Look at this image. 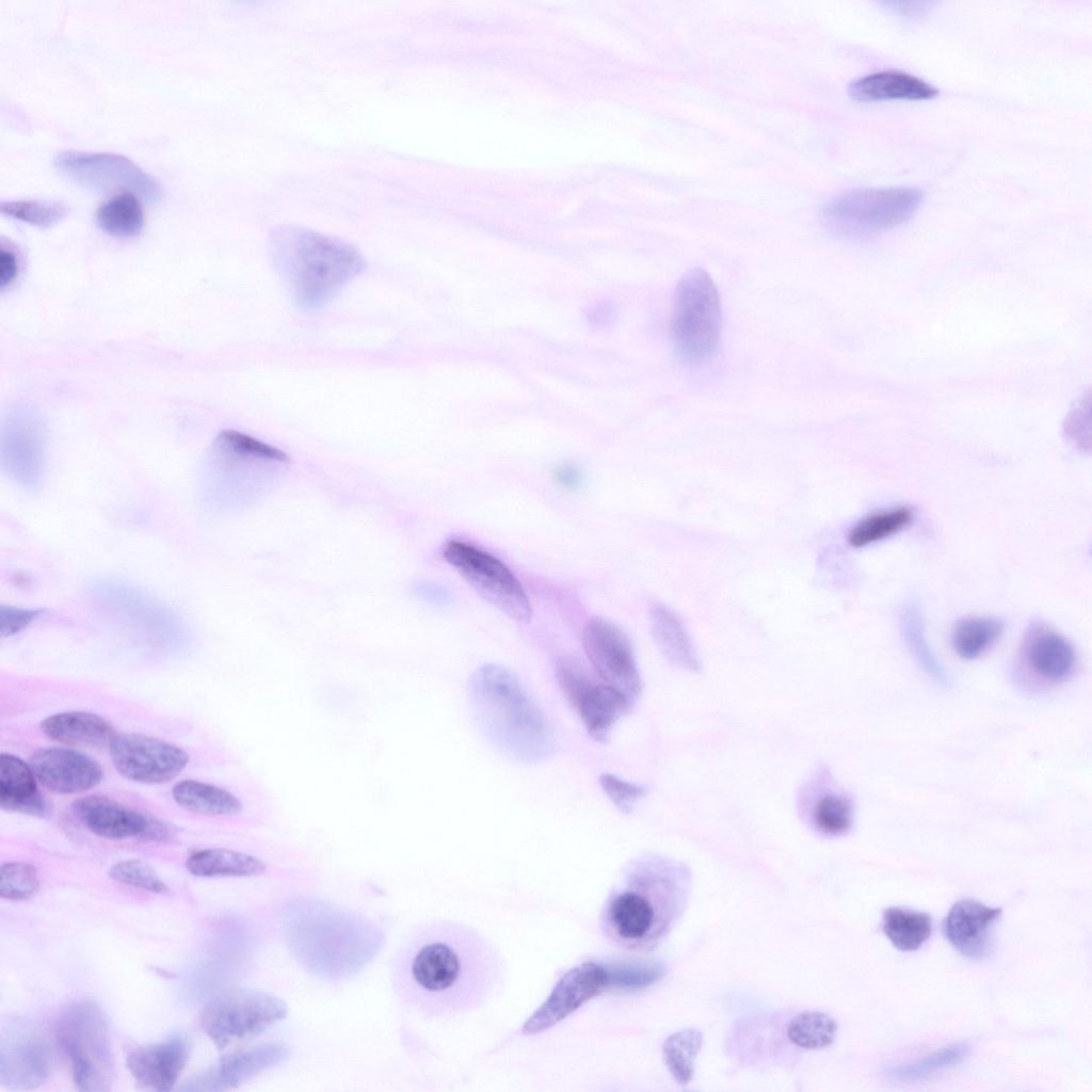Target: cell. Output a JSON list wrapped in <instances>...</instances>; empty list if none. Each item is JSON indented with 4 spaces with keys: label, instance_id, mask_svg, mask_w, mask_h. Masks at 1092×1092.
<instances>
[{
    "label": "cell",
    "instance_id": "1",
    "mask_svg": "<svg viewBox=\"0 0 1092 1092\" xmlns=\"http://www.w3.org/2000/svg\"><path fill=\"white\" fill-rule=\"evenodd\" d=\"M503 960L483 934L462 922L431 919L414 926L390 963L400 1003L424 1018L475 1011L499 990Z\"/></svg>",
    "mask_w": 1092,
    "mask_h": 1092
},
{
    "label": "cell",
    "instance_id": "2",
    "mask_svg": "<svg viewBox=\"0 0 1092 1092\" xmlns=\"http://www.w3.org/2000/svg\"><path fill=\"white\" fill-rule=\"evenodd\" d=\"M692 872L682 862L659 854L628 861L599 913L603 936L616 948L646 953L661 945L682 917L691 896Z\"/></svg>",
    "mask_w": 1092,
    "mask_h": 1092
},
{
    "label": "cell",
    "instance_id": "3",
    "mask_svg": "<svg viewBox=\"0 0 1092 1092\" xmlns=\"http://www.w3.org/2000/svg\"><path fill=\"white\" fill-rule=\"evenodd\" d=\"M285 943L310 974L342 982L358 974L379 951L383 935L372 920L334 903L294 900L283 912Z\"/></svg>",
    "mask_w": 1092,
    "mask_h": 1092
},
{
    "label": "cell",
    "instance_id": "4",
    "mask_svg": "<svg viewBox=\"0 0 1092 1092\" xmlns=\"http://www.w3.org/2000/svg\"><path fill=\"white\" fill-rule=\"evenodd\" d=\"M469 697L481 732L505 756L539 762L553 752L549 722L511 670L495 663L478 668Z\"/></svg>",
    "mask_w": 1092,
    "mask_h": 1092
},
{
    "label": "cell",
    "instance_id": "5",
    "mask_svg": "<svg viewBox=\"0 0 1092 1092\" xmlns=\"http://www.w3.org/2000/svg\"><path fill=\"white\" fill-rule=\"evenodd\" d=\"M274 267L302 310H316L333 301L366 269L353 245L312 229L285 225L270 237Z\"/></svg>",
    "mask_w": 1092,
    "mask_h": 1092
},
{
    "label": "cell",
    "instance_id": "6",
    "mask_svg": "<svg viewBox=\"0 0 1092 1092\" xmlns=\"http://www.w3.org/2000/svg\"><path fill=\"white\" fill-rule=\"evenodd\" d=\"M282 450L250 435L223 430L204 461L198 497L210 511L226 512L254 502L289 464Z\"/></svg>",
    "mask_w": 1092,
    "mask_h": 1092
},
{
    "label": "cell",
    "instance_id": "7",
    "mask_svg": "<svg viewBox=\"0 0 1092 1092\" xmlns=\"http://www.w3.org/2000/svg\"><path fill=\"white\" fill-rule=\"evenodd\" d=\"M55 1035L79 1090L111 1089L114 1058L108 1025L98 1006L91 1001L70 1003L58 1017Z\"/></svg>",
    "mask_w": 1092,
    "mask_h": 1092
},
{
    "label": "cell",
    "instance_id": "8",
    "mask_svg": "<svg viewBox=\"0 0 1092 1092\" xmlns=\"http://www.w3.org/2000/svg\"><path fill=\"white\" fill-rule=\"evenodd\" d=\"M672 337L678 356L700 364L714 353L721 331V305L710 275L696 268L685 273L673 299Z\"/></svg>",
    "mask_w": 1092,
    "mask_h": 1092
},
{
    "label": "cell",
    "instance_id": "9",
    "mask_svg": "<svg viewBox=\"0 0 1092 1092\" xmlns=\"http://www.w3.org/2000/svg\"><path fill=\"white\" fill-rule=\"evenodd\" d=\"M921 202L922 192L913 188L858 190L829 203L823 216L835 231L865 238L906 222Z\"/></svg>",
    "mask_w": 1092,
    "mask_h": 1092
},
{
    "label": "cell",
    "instance_id": "10",
    "mask_svg": "<svg viewBox=\"0 0 1092 1092\" xmlns=\"http://www.w3.org/2000/svg\"><path fill=\"white\" fill-rule=\"evenodd\" d=\"M445 560L491 605L516 622L528 623L531 604L521 583L496 557L462 541H449Z\"/></svg>",
    "mask_w": 1092,
    "mask_h": 1092
},
{
    "label": "cell",
    "instance_id": "11",
    "mask_svg": "<svg viewBox=\"0 0 1092 1092\" xmlns=\"http://www.w3.org/2000/svg\"><path fill=\"white\" fill-rule=\"evenodd\" d=\"M55 170L69 181L97 192H130L150 203L159 202V182L130 159L111 152L61 151Z\"/></svg>",
    "mask_w": 1092,
    "mask_h": 1092
},
{
    "label": "cell",
    "instance_id": "12",
    "mask_svg": "<svg viewBox=\"0 0 1092 1092\" xmlns=\"http://www.w3.org/2000/svg\"><path fill=\"white\" fill-rule=\"evenodd\" d=\"M279 1002L269 995L252 990H229L206 1003L200 1025L211 1041L225 1048L245 1041L272 1025L284 1014Z\"/></svg>",
    "mask_w": 1092,
    "mask_h": 1092
},
{
    "label": "cell",
    "instance_id": "13",
    "mask_svg": "<svg viewBox=\"0 0 1092 1092\" xmlns=\"http://www.w3.org/2000/svg\"><path fill=\"white\" fill-rule=\"evenodd\" d=\"M583 649L607 685L632 703L642 692V680L628 637L612 622L593 617L582 631Z\"/></svg>",
    "mask_w": 1092,
    "mask_h": 1092
},
{
    "label": "cell",
    "instance_id": "14",
    "mask_svg": "<svg viewBox=\"0 0 1092 1092\" xmlns=\"http://www.w3.org/2000/svg\"><path fill=\"white\" fill-rule=\"evenodd\" d=\"M109 751L121 775L143 784L168 782L189 762V755L179 746L141 734H116Z\"/></svg>",
    "mask_w": 1092,
    "mask_h": 1092
},
{
    "label": "cell",
    "instance_id": "15",
    "mask_svg": "<svg viewBox=\"0 0 1092 1092\" xmlns=\"http://www.w3.org/2000/svg\"><path fill=\"white\" fill-rule=\"evenodd\" d=\"M1 468L4 475L28 492L38 491L46 472V436L31 416L7 421L1 437Z\"/></svg>",
    "mask_w": 1092,
    "mask_h": 1092
},
{
    "label": "cell",
    "instance_id": "16",
    "mask_svg": "<svg viewBox=\"0 0 1092 1092\" xmlns=\"http://www.w3.org/2000/svg\"><path fill=\"white\" fill-rule=\"evenodd\" d=\"M91 597L108 617L130 626L167 631L180 627V617L168 606L129 583L97 581L91 588Z\"/></svg>",
    "mask_w": 1092,
    "mask_h": 1092
},
{
    "label": "cell",
    "instance_id": "17",
    "mask_svg": "<svg viewBox=\"0 0 1092 1092\" xmlns=\"http://www.w3.org/2000/svg\"><path fill=\"white\" fill-rule=\"evenodd\" d=\"M51 1057L45 1040L29 1026L4 1033L0 1047V1083L11 1090L35 1089L48 1079Z\"/></svg>",
    "mask_w": 1092,
    "mask_h": 1092
},
{
    "label": "cell",
    "instance_id": "18",
    "mask_svg": "<svg viewBox=\"0 0 1092 1092\" xmlns=\"http://www.w3.org/2000/svg\"><path fill=\"white\" fill-rule=\"evenodd\" d=\"M71 808L87 830L107 839H161L168 834L161 822L107 797L86 796L76 800Z\"/></svg>",
    "mask_w": 1092,
    "mask_h": 1092
},
{
    "label": "cell",
    "instance_id": "19",
    "mask_svg": "<svg viewBox=\"0 0 1092 1092\" xmlns=\"http://www.w3.org/2000/svg\"><path fill=\"white\" fill-rule=\"evenodd\" d=\"M30 766L37 781L55 793H78L97 786L103 776L99 764L90 756L66 748L36 751Z\"/></svg>",
    "mask_w": 1092,
    "mask_h": 1092
},
{
    "label": "cell",
    "instance_id": "20",
    "mask_svg": "<svg viewBox=\"0 0 1092 1092\" xmlns=\"http://www.w3.org/2000/svg\"><path fill=\"white\" fill-rule=\"evenodd\" d=\"M1000 914V908H990L973 899H961L950 908L943 922V931L962 956L981 960L990 952V932Z\"/></svg>",
    "mask_w": 1092,
    "mask_h": 1092
},
{
    "label": "cell",
    "instance_id": "21",
    "mask_svg": "<svg viewBox=\"0 0 1092 1092\" xmlns=\"http://www.w3.org/2000/svg\"><path fill=\"white\" fill-rule=\"evenodd\" d=\"M187 1061L188 1046L179 1037L139 1046L127 1055V1067L135 1082L156 1091L173 1089Z\"/></svg>",
    "mask_w": 1092,
    "mask_h": 1092
},
{
    "label": "cell",
    "instance_id": "22",
    "mask_svg": "<svg viewBox=\"0 0 1092 1092\" xmlns=\"http://www.w3.org/2000/svg\"><path fill=\"white\" fill-rule=\"evenodd\" d=\"M567 703L578 713L588 734L601 743L609 740L614 724L631 710L633 704L613 687L591 676Z\"/></svg>",
    "mask_w": 1092,
    "mask_h": 1092
},
{
    "label": "cell",
    "instance_id": "23",
    "mask_svg": "<svg viewBox=\"0 0 1092 1092\" xmlns=\"http://www.w3.org/2000/svg\"><path fill=\"white\" fill-rule=\"evenodd\" d=\"M36 776L19 757L2 753L0 756V806L4 810L46 817L50 805L38 791Z\"/></svg>",
    "mask_w": 1092,
    "mask_h": 1092
},
{
    "label": "cell",
    "instance_id": "24",
    "mask_svg": "<svg viewBox=\"0 0 1092 1092\" xmlns=\"http://www.w3.org/2000/svg\"><path fill=\"white\" fill-rule=\"evenodd\" d=\"M1024 655L1030 670L1050 682L1065 681L1075 670L1073 646L1064 637L1051 630L1033 631L1025 642Z\"/></svg>",
    "mask_w": 1092,
    "mask_h": 1092
},
{
    "label": "cell",
    "instance_id": "25",
    "mask_svg": "<svg viewBox=\"0 0 1092 1092\" xmlns=\"http://www.w3.org/2000/svg\"><path fill=\"white\" fill-rule=\"evenodd\" d=\"M851 98L858 101L890 99H931L940 91L918 77L900 70H883L853 81L848 89Z\"/></svg>",
    "mask_w": 1092,
    "mask_h": 1092
},
{
    "label": "cell",
    "instance_id": "26",
    "mask_svg": "<svg viewBox=\"0 0 1092 1092\" xmlns=\"http://www.w3.org/2000/svg\"><path fill=\"white\" fill-rule=\"evenodd\" d=\"M648 615L652 636L663 657L684 671L700 672V659L679 617L660 604H654Z\"/></svg>",
    "mask_w": 1092,
    "mask_h": 1092
},
{
    "label": "cell",
    "instance_id": "27",
    "mask_svg": "<svg viewBox=\"0 0 1092 1092\" xmlns=\"http://www.w3.org/2000/svg\"><path fill=\"white\" fill-rule=\"evenodd\" d=\"M41 728L52 740L79 746L109 745L116 735L107 720L86 711L52 714L43 720Z\"/></svg>",
    "mask_w": 1092,
    "mask_h": 1092
},
{
    "label": "cell",
    "instance_id": "28",
    "mask_svg": "<svg viewBox=\"0 0 1092 1092\" xmlns=\"http://www.w3.org/2000/svg\"><path fill=\"white\" fill-rule=\"evenodd\" d=\"M186 867L192 874L204 878L257 877L268 870V865L261 858L226 848L196 851L189 856Z\"/></svg>",
    "mask_w": 1092,
    "mask_h": 1092
},
{
    "label": "cell",
    "instance_id": "29",
    "mask_svg": "<svg viewBox=\"0 0 1092 1092\" xmlns=\"http://www.w3.org/2000/svg\"><path fill=\"white\" fill-rule=\"evenodd\" d=\"M172 794L181 807L205 816H232L243 808L240 799L230 791L194 780L176 783Z\"/></svg>",
    "mask_w": 1092,
    "mask_h": 1092
},
{
    "label": "cell",
    "instance_id": "30",
    "mask_svg": "<svg viewBox=\"0 0 1092 1092\" xmlns=\"http://www.w3.org/2000/svg\"><path fill=\"white\" fill-rule=\"evenodd\" d=\"M261 1062V1061H260ZM259 1050H244L223 1058L186 1083L184 1090H224L239 1085L259 1067Z\"/></svg>",
    "mask_w": 1092,
    "mask_h": 1092
},
{
    "label": "cell",
    "instance_id": "31",
    "mask_svg": "<svg viewBox=\"0 0 1092 1092\" xmlns=\"http://www.w3.org/2000/svg\"><path fill=\"white\" fill-rule=\"evenodd\" d=\"M101 230L116 238L138 236L144 226V212L135 194L118 193L102 203L96 211Z\"/></svg>",
    "mask_w": 1092,
    "mask_h": 1092
},
{
    "label": "cell",
    "instance_id": "32",
    "mask_svg": "<svg viewBox=\"0 0 1092 1092\" xmlns=\"http://www.w3.org/2000/svg\"><path fill=\"white\" fill-rule=\"evenodd\" d=\"M882 928L896 949L914 951L930 937L932 919L924 912L890 906L883 912Z\"/></svg>",
    "mask_w": 1092,
    "mask_h": 1092
},
{
    "label": "cell",
    "instance_id": "33",
    "mask_svg": "<svg viewBox=\"0 0 1092 1092\" xmlns=\"http://www.w3.org/2000/svg\"><path fill=\"white\" fill-rule=\"evenodd\" d=\"M814 802L809 810L814 829L825 836H841L848 833L853 824V804L844 793L815 789Z\"/></svg>",
    "mask_w": 1092,
    "mask_h": 1092
},
{
    "label": "cell",
    "instance_id": "34",
    "mask_svg": "<svg viewBox=\"0 0 1092 1092\" xmlns=\"http://www.w3.org/2000/svg\"><path fill=\"white\" fill-rule=\"evenodd\" d=\"M1002 630V623L995 617H966L954 626L952 646L961 658L973 660L987 651L999 639Z\"/></svg>",
    "mask_w": 1092,
    "mask_h": 1092
},
{
    "label": "cell",
    "instance_id": "35",
    "mask_svg": "<svg viewBox=\"0 0 1092 1092\" xmlns=\"http://www.w3.org/2000/svg\"><path fill=\"white\" fill-rule=\"evenodd\" d=\"M913 512L908 507H897L867 515L858 520L848 533L851 546L860 548L889 537L910 525Z\"/></svg>",
    "mask_w": 1092,
    "mask_h": 1092
},
{
    "label": "cell",
    "instance_id": "36",
    "mask_svg": "<svg viewBox=\"0 0 1092 1092\" xmlns=\"http://www.w3.org/2000/svg\"><path fill=\"white\" fill-rule=\"evenodd\" d=\"M703 1045V1034L694 1028L671 1034L663 1043V1060L677 1083L688 1085L694 1075V1061Z\"/></svg>",
    "mask_w": 1092,
    "mask_h": 1092
},
{
    "label": "cell",
    "instance_id": "37",
    "mask_svg": "<svg viewBox=\"0 0 1092 1092\" xmlns=\"http://www.w3.org/2000/svg\"><path fill=\"white\" fill-rule=\"evenodd\" d=\"M837 1024L826 1013L805 1011L794 1016L787 1035L791 1043L806 1049H820L831 1045L835 1039Z\"/></svg>",
    "mask_w": 1092,
    "mask_h": 1092
},
{
    "label": "cell",
    "instance_id": "38",
    "mask_svg": "<svg viewBox=\"0 0 1092 1092\" xmlns=\"http://www.w3.org/2000/svg\"><path fill=\"white\" fill-rule=\"evenodd\" d=\"M968 1053V1044H952L913 1062L892 1066L888 1069L887 1074L895 1079L902 1081L919 1080L929 1077L936 1072L957 1065L965 1059Z\"/></svg>",
    "mask_w": 1092,
    "mask_h": 1092
},
{
    "label": "cell",
    "instance_id": "39",
    "mask_svg": "<svg viewBox=\"0 0 1092 1092\" xmlns=\"http://www.w3.org/2000/svg\"><path fill=\"white\" fill-rule=\"evenodd\" d=\"M4 215L38 227H50L63 220L69 208L57 200L17 199L2 202L0 206Z\"/></svg>",
    "mask_w": 1092,
    "mask_h": 1092
},
{
    "label": "cell",
    "instance_id": "40",
    "mask_svg": "<svg viewBox=\"0 0 1092 1092\" xmlns=\"http://www.w3.org/2000/svg\"><path fill=\"white\" fill-rule=\"evenodd\" d=\"M39 887L36 868L25 862H10L0 869V895L7 900H26Z\"/></svg>",
    "mask_w": 1092,
    "mask_h": 1092
},
{
    "label": "cell",
    "instance_id": "41",
    "mask_svg": "<svg viewBox=\"0 0 1092 1092\" xmlns=\"http://www.w3.org/2000/svg\"><path fill=\"white\" fill-rule=\"evenodd\" d=\"M109 876L114 881L126 885L160 895L170 894V887L154 868L141 860L121 861L110 868Z\"/></svg>",
    "mask_w": 1092,
    "mask_h": 1092
},
{
    "label": "cell",
    "instance_id": "42",
    "mask_svg": "<svg viewBox=\"0 0 1092 1092\" xmlns=\"http://www.w3.org/2000/svg\"><path fill=\"white\" fill-rule=\"evenodd\" d=\"M599 784L616 808L625 814H629L635 804L647 792L644 786L624 781L611 773H603L599 776Z\"/></svg>",
    "mask_w": 1092,
    "mask_h": 1092
},
{
    "label": "cell",
    "instance_id": "43",
    "mask_svg": "<svg viewBox=\"0 0 1092 1092\" xmlns=\"http://www.w3.org/2000/svg\"><path fill=\"white\" fill-rule=\"evenodd\" d=\"M44 613L43 609H28L15 606H0V635L2 638L11 637L38 619Z\"/></svg>",
    "mask_w": 1092,
    "mask_h": 1092
},
{
    "label": "cell",
    "instance_id": "44",
    "mask_svg": "<svg viewBox=\"0 0 1092 1092\" xmlns=\"http://www.w3.org/2000/svg\"><path fill=\"white\" fill-rule=\"evenodd\" d=\"M412 592L418 598L434 606H447L452 600L450 591L434 582L417 581L413 584Z\"/></svg>",
    "mask_w": 1092,
    "mask_h": 1092
},
{
    "label": "cell",
    "instance_id": "45",
    "mask_svg": "<svg viewBox=\"0 0 1092 1092\" xmlns=\"http://www.w3.org/2000/svg\"><path fill=\"white\" fill-rule=\"evenodd\" d=\"M18 274V260L10 248L1 246L0 250V288L3 290L10 286Z\"/></svg>",
    "mask_w": 1092,
    "mask_h": 1092
},
{
    "label": "cell",
    "instance_id": "46",
    "mask_svg": "<svg viewBox=\"0 0 1092 1092\" xmlns=\"http://www.w3.org/2000/svg\"><path fill=\"white\" fill-rule=\"evenodd\" d=\"M556 480L567 488H576L581 484V473L573 465L563 464L555 470Z\"/></svg>",
    "mask_w": 1092,
    "mask_h": 1092
},
{
    "label": "cell",
    "instance_id": "47",
    "mask_svg": "<svg viewBox=\"0 0 1092 1092\" xmlns=\"http://www.w3.org/2000/svg\"><path fill=\"white\" fill-rule=\"evenodd\" d=\"M887 5H892V10L900 13L901 15L916 17L918 15H924L929 10V6H931V3L893 1L888 2Z\"/></svg>",
    "mask_w": 1092,
    "mask_h": 1092
}]
</instances>
